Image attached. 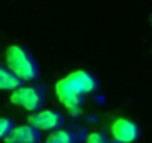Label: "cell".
Returning a JSON list of instances; mask_svg holds the SVG:
<instances>
[{
	"label": "cell",
	"mask_w": 152,
	"mask_h": 143,
	"mask_svg": "<svg viewBox=\"0 0 152 143\" xmlns=\"http://www.w3.org/2000/svg\"><path fill=\"white\" fill-rule=\"evenodd\" d=\"M11 103H14L26 110L37 112L39 107H42V104H43V91L34 85H28V87L21 85L18 90L12 91Z\"/></svg>",
	"instance_id": "3"
},
{
	"label": "cell",
	"mask_w": 152,
	"mask_h": 143,
	"mask_svg": "<svg viewBox=\"0 0 152 143\" xmlns=\"http://www.w3.org/2000/svg\"><path fill=\"white\" fill-rule=\"evenodd\" d=\"M21 81L6 67L0 66V90L3 91H15L21 87Z\"/></svg>",
	"instance_id": "7"
},
{
	"label": "cell",
	"mask_w": 152,
	"mask_h": 143,
	"mask_svg": "<svg viewBox=\"0 0 152 143\" xmlns=\"http://www.w3.org/2000/svg\"><path fill=\"white\" fill-rule=\"evenodd\" d=\"M6 64L8 69L21 82H31L39 75L37 66L31 55L18 45H12L6 49Z\"/></svg>",
	"instance_id": "2"
},
{
	"label": "cell",
	"mask_w": 152,
	"mask_h": 143,
	"mask_svg": "<svg viewBox=\"0 0 152 143\" xmlns=\"http://www.w3.org/2000/svg\"><path fill=\"white\" fill-rule=\"evenodd\" d=\"M96 88L97 81L91 73L85 70H76L55 84V94L70 115L78 116L82 110L85 96Z\"/></svg>",
	"instance_id": "1"
},
{
	"label": "cell",
	"mask_w": 152,
	"mask_h": 143,
	"mask_svg": "<svg viewBox=\"0 0 152 143\" xmlns=\"http://www.w3.org/2000/svg\"><path fill=\"white\" fill-rule=\"evenodd\" d=\"M87 143H107V139L103 133H99V131H93L88 134L87 137Z\"/></svg>",
	"instance_id": "10"
},
{
	"label": "cell",
	"mask_w": 152,
	"mask_h": 143,
	"mask_svg": "<svg viewBox=\"0 0 152 143\" xmlns=\"http://www.w3.org/2000/svg\"><path fill=\"white\" fill-rule=\"evenodd\" d=\"M39 131L31 125H20L14 127L9 136L5 139L6 143H37L39 142Z\"/></svg>",
	"instance_id": "6"
},
{
	"label": "cell",
	"mask_w": 152,
	"mask_h": 143,
	"mask_svg": "<svg viewBox=\"0 0 152 143\" xmlns=\"http://www.w3.org/2000/svg\"><path fill=\"white\" fill-rule=\"evenodd\" d=\"M112 136L118 143H133L139 137V130L134 122L125 118H118L110 127Z\"/></svg>",
	"instance_id": "5"
},
{
	"label": "cell",
	"mask_w": 152,
	"mask_h": 143,
	"mask_svg": "<svg viewBox=\"0 0 152 143\" xmlns=\"http://www.w3.org/2000/svg\"><path fill=\"white\" fill-rule=\"evenodd\" d=\"M14 130V122L9 118H0V139H6Z\"/></svg>",
	"instance_id": "9"
},
{
	"label": "cell",
	"mask_w": 152,
	"mask_h": 143,
	"mask_svg": "<svg viewBox=\"0 0 152 143\" xmlns=\"http://www.w3.org/2000/svg\"><path fill=\"white\" fill-rule=\"evenodd\" d=\"M73 142L75 137L67 130H55L46 139V143H73Z\"/></svg>",
	"instance_id": "8"
},
{
	"label": "cell",
	"mask_w": 152,
	"mask_h": 143,
	"mask_svg": "<svg viewBox=\"0 0 152 143\" xmlns=\"http://www.w3.org/2000/svg\"><path fill=\"white\" fill-rule=\"evenodd\" d=\"M63 124V115L55 110H39L28 116V125L36 128L37 131H51V130H60V125Z\"/></svg>",
	"instance_id": "4"
}]
</instances>
